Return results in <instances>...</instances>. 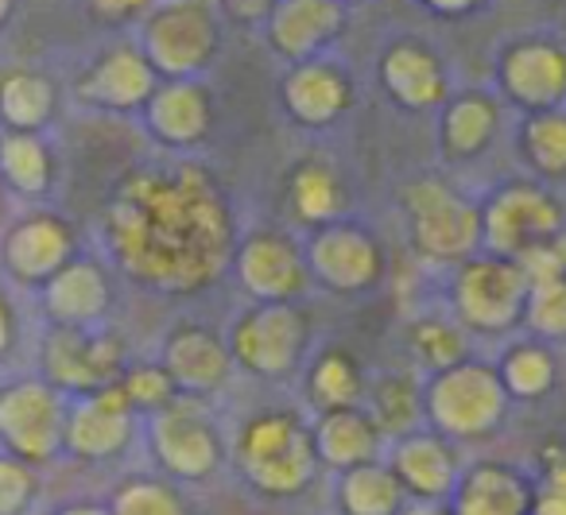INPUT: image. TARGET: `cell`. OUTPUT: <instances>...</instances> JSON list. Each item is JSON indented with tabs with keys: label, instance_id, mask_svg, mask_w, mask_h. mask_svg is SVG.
Segmentation results:
<instances>
[{
	"label": "cell",
	"instance_id": "obj_1",
	"mask_svg": "<svg viewBox=\"0 0 566 515\" xmlns=\"http://www.w3.org/2000/svg\"><path fill=\"white\" fill-rule=\"evenodd\" d=\"M237 237L241 225L226 182L195 156L133 167L102 213L109 260L156 295H202L221 283Z\"/></svg>",
	"mask_w": 566,
	"mask_h": 515
},
{
	"label": "cell",
	"instance_id": "obj_2",
	"mask_svg": "<svg viewBox=\"0 0 566 515\" xmlns=\"http://www.w3.org/2000/svg\"><path fill=\"white\" fill-rule=\"evenodd\" d=\"M229 469L260 500H300L326 473L303 407H252L229 430Z\"/></svg>",
	"mask_w": 566,
	"mask_h": 515
},
{
	"label": "cell",
	"instance_id": "obj_3",
	"mask_svg": "<svg viewBox=\"0 0 566 515\" xmlns=\"http://www.w3.org/2000/svg\"><path fill=\"white\" fill-rule=\"evenodd\" d=\"M148 458L159 476L175 484H206L229 469V430L206 399L179 396L140 419Z\"/></svg>",
	"mask_w": 566,
	"mask_h": 515
},
{
	"label": "cell",
	"instance_id": "obj_4",
	"mask_svg": "<svg viewBox=\"0 0 566 515\" xmlns=\"http://www.w3.org/2000/svg\"><path fill=\"white\" fill-rule=\"evenodd\" d=\"M226 17L218 0H156L136 24V48L159 78H202L221 55Z\"/></svg>",
	"mask_w": 566,
	"mask_h": 515
},
{
	"label": "cell",
	"instance_id": "obj_5",
	"mask_svg": "<svg viewBox=\"0 0 566 515\" xmlns=\"http://www.w3.org/2000/svg\"><path fill=\"white\" fill-rule=\"evenodd\" d=\"M408 244L423 264L458 267L481 252V202L447 182L442 175L411 179L400 190Z\"/></svg>",
	"mask_w": 566,
	"mask_h": 515
},
{
	"label": "cell",
	"instance_id": "obj_6",
	"mask_svg": "<svg viewBox=\"0 0 566 515\" xmlns=\"http://www.w3.org/2000/svg\"><path fill=\"white\" fill-rule=\"evenodd\" d=\"M315 329L300 303H249L226 326L233 368L252 380L287 383L303 372Z\"/></svg>",
	"mask_w": 566,
	"mask_h": 515
},
{
	"label": "cell",
	"instance_id": "obj_7",
	"mask_svg": "<svg viewBox=\"0 0 566 515\" xmlns=\"http://www.w3.org/2000/svg\"><path fill=\"white\" fill-rule=\"evenodd\" d=\"M512 399L493 360H462L447 372L423 376V422L458 445L485 442L509 419Z\"/></svg>",
	"mask_w": 566,
	"mask_h": 515
},
{
	"label": "cell",
	"instance_id": "obj_8",
	"mask_svg": "<svg viewBox=\"0 0 566 515\" xmlns=\"http://www.w3.org/2000/svg\"><path fill=\"white\" fill-rule=\"evenodd\" d=\"M450 303L447 311L470 329V337H509L524 326L527 303V272L520 260L496 256V252H473L458 267H450Z\"/></svg>",
	"mask_w": 566,
	"mask_h": 515
},
{
	"label": "cell",
	"instance_id": "obj_9",
	"mask_svg": "<svg viewBox=\"0 0 566 515\" xmlns=\"http://www.w3.org/2000/svg\"><path fill=\"white\" fill-rule=\"evenodd\" d=\"M566 233V202L539 179L501 182L481 198V249L496 256H527Z\"/></svg>",
	"mask_w": 566,
	"mask_h": 515
},
{
	"label": "cell",
	"instance_id": "obj_10",
	"mask_svg": "<svg viewBox=\"0 0 566 515\" xmlns=\"http://www.w3.org/2000/svg\"><path fill=\"white\" fill-rule=\"evenodd\" d=\"M311 283L326 295H373L388 275V249L373 225L357 218H338L323 229H311L303 241Z\"/></svg>",
	"mask_w": 566,
	"mask_h": 515
},
{
	"label": "cell",
	"instance_id": "obj_11",
	"mask_svg": "<svg viewBox=\"0 0 566 515\" xmlns=\"http://www.w3.org/2000/svg\"><path fill=\"white\" fill-rule=\"evenodd\" d=\"M128 341L113 326H48L40 341V376L63 396H90L125 376Z\"/></svg>",
	"mask_w": 566,
	"mask_h": 515
},
{
	"label": "cell",
	"instance_id": "obj_12",
	"mask_svg": "<svg viewBox=\"0 0 566 515\" xmlns=\"http://www.w3.org/2000/svg\"><path fill=\"white\" fill-rule=\"evenodd\" d=\"M229 275L249 295V303H303V295L315 287L303 241L280 225H252L237 237Z\"/></svg>",
	"mask_w": 566,
	"mask_h": 515
},
{
	"label": "cell",
	"instance_id": "obj_13",
	"mask_svg": "<svg viewBox=\"0 0 566 515\" xmlns=\"http://www.w3.org/2000/svg\"><path fill=\"white\" fill-rule=\"evenodd\" d=\"M66 396L43 376L0 383V450L28 465H48L63 453Z\"/></svg>",
	"mask_w": 566,
	"mask_h": 515
},
{
	"label": "cell",
	"instance_id": "obj_14",
	"mask_svg": "<svg viewBox=\"0 0 566 515\" xmlns=\"http://www.w3.org/2000/svg\"><path fill=\"white\" fill-rule=\"evenodd\" d=\"M496 97L524 117L566 109V40L547 32L504 40L496 51Z\"/></svg>",
	"mask_w": 566,
	"mask_h": 515
},
{
	"label": "cell",
	"instance_id": "obj_15",
	"mask_svg": "<svg viewBox=\"0 0 566 515\" xmlns=\"http://www.w3.org/2000/svg\"><path fill=\"white\" fill-rule=\"evenodd\" d=\"M136 438H140V414L133 411L120 383L74 396V403H66L63 450L78 461H94V465L117 461L133 450Z\"/></svg>",
	"mask_w": 566,
	"mask_h": 515
},
{
	"label": "cell",
	"instance_id": "obj_16",
	"mask_svg": "<svg viewBox=\"0 0 566 515\" xmlns=\"http://www.w3.org/2000/svg\"><path fill=\"white\" fill-rule=\"evenodd\" d=\"M74 256H78V233L63 213L32 210L0 233V272L20 287L40 291Z\"/></svg>",
	"mask_w": 566,
	"mask_h": 515
},
{
	"label": "cell",
	"instance_id": "obj_17",
	"mask_svg": "<svg viewBox=\"0 0 566 515\" xmlns=\"http://www.w3.org/2000/svg\"><path fill=\"white\" fill-rule=\"evenodd\" d=\"M156 86L159 74L151 71L144 51L136 43H113L82 66L74 82V102L97 113H113V117H133V113L140 117Z\"/></svg>",
	"mask_w": 566,
	"mask_h": 515
},
{
	"label": "cell",
	"instance_id": "obj_18",
	"mask_svg": "<svg viewBox=\"0 0 566 515\" xmlns=\"http://www.w3.org/2000/svg\"><path fill=\"white\" fill-rule=\"evenodd\" d=\"M159 365L167 368L179 396H195L206 403L229 391L237 376L226 329H213L206 322H175L164 337V349H159Z\"/></svg>",
	"mask_w": 566,
	"mask_h": 515
},
{
	"label": "cell",
	"instance_id": "obj_19",
	"mask_svg": "<svg viewBox=\"0 0 566 515\" xmlns=\"http://www.w3.org/2000/svg\"><path fill=\"white\" fill-rule=\"evenodd\" d=\"M380 90L408 113H439L454 94L450 63L419 35H396L377 59Z\"/></svg>",
	"mask_w": 566,
	"mask_h": 515
},
{
	"label": "cell",
	"instance_id": "obj_20",
	"mask_svg": "<svg viewBox=\"0 0 566 515\" xmlns=\"http://www.w3.org/2000/svg\"><path fill=\"white\" fill-rule=\"evenodd\" d=\"M385 465L396 473L400 488L408 492L411 504H447L462 476V445L442 438L439 430L419 427L411 434L388 442Z\"/></svg>",
	"mask_w": 566,
	"mask_h": 515
},
{
	"label": "cell",
	"instance_id": "obj_21",
	"mask_svg": "<svg viewBox=\"0 0 566 515\" xmlns=\"http://www.w3.org/2000/svg\"><path fill=\"white\" fill-rule=\"evenodd\" d=\"M140 120L167 156H190L213 128V94L202 78H159Z\"/></svg>",
	"mask_w": 566,
	"mask_h": 515
},
{
	"label": "cell",
	"instance_id": "obj_22",
	"mask_svg": "<svg viewBox=\"0 0 566 515\" xmlns=\"http://www.w3.org/2000/svg\"><path fill=\"white\" fill-rule=\"evenodd\" d=\"M349 12L342 0H275L272 17L264 20V43L287 66L323 59L342 40Z\"/></svg>",
	"mask_w": 566,
	"mask_h": 515
},
{
	"label": "cell",
	"instance_id": "obj_23",
	"mask_svg": "<svg viewBox=\"0 0 566 515\" xmlns=\"http://www.w3.org/2000/svg\"><path fill=\"white\" fill-rule=\"evenodd\" d=\"M357 102V86L349 71L334 59H311V63H295L280 82V105L287 120L307 133H323L334 128Z\"/></svg>",
	"mask_w": 566,
	"mask_h": 515
},
{
	"label": "cell",
	"instance_id": "obj_24",
	"mask_svg": "<svg viewBox=\"0 0 566 515\" xmlns=\"http://www.w3.org/2000/svg\"><path fill=\"white\" fill-rule=\"evenodd\" d=\"M509 105L496 90H458L439 109V159L447 167H470L493 151L504 133Z\"/></svg>",
	"mask_w": 566,
	"mask_h": 515
},
{
	"label": "cell",
	"instance_id": "obj_25",
	"mask_svg": "<svg viewBox=\"0 0 566 515\" xmlns=\"http://www.w3.org/2000/svg\"><path fill=\"white\" fill-rule=\"evenodd\" d=\"M51 326H102L113 311V275L102 260L74 256L40 287Z\"/></svg>",
	"mask_w": 566,
	"mask_h": 515
},
{
	"label": "cell",
	"instance_id": "obj_26",
	"mask_svg": "<svg viewBox=\"0 0 566 515\" xmlns=\"http://www.w3.org/2000/svg\"><path fill=\"white\" fill-rule=\"evenodd\" d=\"M535 500V473L501 458L470 461L450 492L454 515H527Z\"/></svg>",
	"mask_w": 566,
	"mask_h": 515
},
{
	"label": "cell",
	"instance_id": "obj_27",
	"mask_svg": "<svg viewBox=\"0 0 566 515\" xmlns=\"http://www.w3.org/2000/svg\"><path fill=\"white\" fill-rule=\"evenodd\" d=\"M311 427H315L318 461H323V469L331 476L342 473V469L380 461L388 450V438L380 434V427L373 422V414L361 403L311 414Z\"/></svg>",
	"mask_w": 566,
	"mask_h": 515
},
{
	"label": "cell",
	"instance_id": "obj_28",
	"mask_svg": "<svg viewBox=\"0 0 566 515\" xmlns=\"http://www.w3.org/2000/svg\"><path fill=\"white\" fill-rule=\"evenodd\" d=\"M283 198H287V218L300 229H323L338 218H349V195L342 171L323 156H307L292 164L287 182H283Z\"/></svg>",
	"mask_w": 566,
	"mask_h": 515
},
{
	"label": "cell",
	"instance_id": "obj_29",
	"mask_svg": "<svg viewBox=\"0 0 566 515\" xmlns=\"http://www.w3.org/2000/svg\"><path fill=\"white\" fill-rule=\"evenodd\" d=\"M300 380H303L300 383L303 411L323 414V411L361 403L369 376H365L361 360L354 357V349H346V345H323V349H311Z\"/></svg>",
	"mask_w": 566,
	"mask_h": 515
},
{
	"label": "cell",
	"instance_id": "obj_30",
	"mask_svg": "<svg viewBox=\"0 0 566 515\" xmlns=\"http://www.w3.org/2000/svg\"><path fill=\"white\" fill-rule=\"evenodd\" d=\"M361 407L373 414L380 434H385L388 442H396V438L427 427L423 422V376H419L411 365L385 368V372L369 376Z\"/></svg>",
	"mask_w": 566,
	"mask_h": 515
},
{
	"label": "cell",
	"instance_id": "obj_31",
	"mask_svg": "<svg viewBox=\"0 0 566 515\" xmlns=\"http://www.w3.org/2000/svg\"><path fill=\"white\" fill-rule=\"evenodd\" d=\"M331 504L334 515H403V507L411 500L400 488L392 469L385 465V458H380L369 461V465H354L334 473Z\"/></svg>",
	"mask_w": 566,
	"mask_h": 515
},
{
	"label": "cell",
	"instance_id": "obj_32",
	"mask_svg": "<svg viewBox=\"0 0 566 515\" xmlns=\"http://www.w3.org/2000/svg\"><path fill=\"white\" fill-rule=\"evenodd\" d=\"M493 368L512 403H539V399H547L558 383V372H563L555 345L539 341V337L509 341L501 349V357L493 360Z\"/></svg>",
	"mask_w": 566,
	"mask_h": 515
},
{
	"label": "cell",
	"instance_id": "obj_33",
	"mask_svg": "<svg viewBox=\"0 0 566 515\" xmlns=\"http://www.w3.org/2000/svg\"><path fill=\"white\" fill-rule=\"evenodd\" d=\"M59 113V86L43 71L12 66L0 74V125L4 133H43Z\"/></svg>",
	"mask_w": 566,
	"mask_h": 515
},
{
	"label": "cell",
	"instance_id": "obj_34",
	"mask_svg": "<svg viewBox=\"0 0 566 515\" xmlns=\"http://www.w3.org/2000/svg\"><path fill=\"white\" fill-rule=\"evenodd\" d=\"M59 164L43 133H0V182L9 195L48 198L55 190Z\"/></svg>",
	"mask_w": 566,
	"mask_h": 515
},
{
	"label": "cell",
	"instance_id": "obj_35",
	"mask_svg": "<svg viewBox=\"0 0 566 515\" xmlns=\"http://www.w3.org/2000/svg\"><path fill=\"white\" fill-rule=\"evenodd\" d=\"M408 357L419 376L447 372L473 357V337L450 311L419 314L408 326Z\"/></svg>",
	"mask_w": 566,
	"mask_h": 515
},
{
	"label": "cell",
	"instance_id": "obj_36",
	"mask_svg": "<svg viewBox=\"0 0 566 515\" xmlns=\"http://www.w3.org/2000/svg\"><path fill=\"white\" fill-rule=\"evenodd\" d=\"M516 151L539 182L566 179V109L527 113L516 128Z\"/></svg>",
	"mask_w": 566,
	"mask_h": 515
},
{
	"label": "cell",
	"instance_id": "obj_37",
	"mask_svg": "<svg viewBox=\"0 0 566 515\" xmlns=\"http://www.w3.org/2000/svg\"><path fill=\"white\" fill-rule=\"evenodd\" d=\"M105 507H109V515H187V504H182L175 481L159 473L120 481Z\"/></svg>",
	"mask_w": 566,
	"mask_h": 515
},
{
	"label": "cell",
	"instance_id": "obj_38",
	"mask_svg": "<svg viewBox=\"0 0 566 515\" xmlns=\"http://www.w3.org/2000/svg\"><path fill=\"white\" fill-rule=\"evenodd\" d=\"M524 329H527V337H539V341H547V345L566 341V275L535 280L532 287H527Z\"/></svg>",
	"mask_w": 566,
	"mask_h": 515
},
{
	"label": "cell",
	"instance_id": "obj_39",
	"mask_svg": "<svg viewBox=\"0 0 566 515\" xmlns=\"http://www.w3.org/2000/svg\"><path fill=\"white\" fill-rule=\"evenodd\" d=\"M117 383L140 419H148V414H156L159 407L179 399V388H175V380L167 376V368L159 365V360H133Z\"/></svg>",
	"mask_w": 566,
	"mask_h": 515
},
{
	"label": "cell",
	"instance_id": "obj_40",
	"mask_svg": "<svg viewBox=\"0 0 566 515\" xmlns=\"http://www.w3.org/2000/svg\"><path fill=\"white\" fill-rule=\"evenodd\" d=\"M35 488H40L35 465L0 453V515H24L35 500Z\"/></svg>",
	"mask_w": 566,
	"mask_h": 515
},
{
	"label": "cell",
	"instance_id": "obj_41",
	"mask_svg": "<svg viewBox=\"0 0 566 515\" xmlns=\"http://www.w3.org/2000/svg\"><path fill=\"white\" fill-rule=\"evenodd\" d=\"M520 267L527 272V280H555V275H566V233L551 237L547 244L532 249L527 256H520Z\"/></svg>",
	"mask_w": 566,
	"mask_h": 515
},
{
	"label": "cell",
	"instance_id": "obj_42",
	"mask_svg": "<svg viewBox=\"0 0 566 515\" xmlns=\"http://www.w3.org/2000/svg\"><path fill=\"white\" fill-rule=\"evenodd\" d=\"M151 4H156V0H86V12L97 24L125 28V24H140Z\"/></svg>",
	"mask_w": 566,
	"mask_h": 515
},
{
	"label": "cell",
	"instance_id": "obj_43",
	"mask_svg": "<svg viewBox=\"0 0 566 515\" xmlns=\"http://www.w3.org/2000/svg\"><path fill=\"white\" fill-rule=\"evenodd\" d=\"M218 4H221L226 24H237V28H260L275 9V0H218Z\"/></svg>",
	"mask_w": 566,
	"mask_h": 515
},
{
	"label": "cell",
	"instance_id": "obj_44",
	"mask_svg": "<svg viewBox=\"0 0 566 515\" xmlns=\"http://www.w3.org/2000/svg\"><path fill=\"white\" fill-rule=\"evenodd\" d=\"M535 484H551V488H566V445H547L535 469Z\"/></svg>",
	"mask_w": 566,
	"mask_h": 515
},
{
	"label": "cell",
	"instance_id": "obj_45",
	"mask_svg": "<svg viewBox=\"0 0 566 515\" xmlns=\"http://www.w3.org/2000/svg\"><path fill=\"white\" fill-rule=\"evenodd\" d=\"M17 334H20V326H17V306H12V298L0 291V360L9 357L12 353V345H17Z\"/></svg>",
	"mask_w": 566,
	"mask_h": 515
},
{
	"label": "cell",
	"instance_id": "obj_46",
	"mask_svg": "<svg viewBox=\"0 0 566 515\" xmlns=\"http://www.w3.org/2000/svg\"><path fill=\"white\" fill-rule=\"evenodd\" d=\"M527 515H566V488H551V484H535V500Z\"/></svg>",
	"mask_w": 566,
	"mask_h": 515
},
{
	"label": "cell",
	"instance_id": "obj_47",
	"mask_svg": "<svg viewBox=\"0 0 566 515\" xmlns=\"http://www.w3.org/2000/svg\"><path fill=\"white\" fill-rule=\"evenodd\" d=\"M427 12H434V17H450V20H458V17H470V12H478L485 0H419Z\"/></svg>",
	"mask_w": 566,
	"mask_h": 515
},
{
	"label": "cell",
	"instance_id": "obj_48",
	"mask_svg": "<svg viewBox=\"0 0 566 515\" xmlns=\"http://www.w3.org/2000/svg\"><path fill=\"white\" fill-rule=\"evenodd\" d=\"M403 515H454V512L447 504H408Z\"/></svg>",
	"mask_w": 566,
	"mask_h": 515
},
{
	"label": "cell",
	"instance_id": "obj_49",
	"mask_svg": "<svg viewBox=\"0 0 566 515\" xmlns=\"http://www.w3.org/2000/svg\"><path fill=\"white\" fill-rule=\"evenodd\" d=\"M17 9H20V0H0V32L12 24V17H17Z\"/></svg>",
	"mask_w": 566,
	"mask_h": 515
},
{
	"label": "cell",
	"instance_id": "obj_50",
	"mask_svg": "<svg viewBox=\"0 0 566 515\" xmlns=\"http://www.w3.org/2000/svg\"><path fill=\"white\" fill-rule=\"evenodd\" d=\"M59 515H109V507H97V504H74V507H66V512H59Z\"/></svg>",
	"mask_w": 566,
	"mask_h": 515
},
{
	"label": "cell",
	"instance_id": "obj_51",
	"mask_svg": "<svg viewBox=\"0 0 566 515\" xmlns=\"http://www.w3.org/2000/svg\"><path fill=\"white\" fill-rule=\"evenodd\" d=\"M4 202H9V190H4V182H0V218H4Z\"/></svg>",
	"mask_w": 566,
	"mask_h": 515
},
{
	"label": "cell",
	"instance_id": "obj_52",
	"mask_svg": "<svg viewBox=\"0 0 566 515\" xmlns=\"http://www.w3.org/2000/svg\"><path fill=\"white\" fill-rule=\"evenodd\" d=\"M342 4H361V0H342Z\"/></svg>",
	"mask_w": 566,
	"mask_h": 515
}]
</instances>
